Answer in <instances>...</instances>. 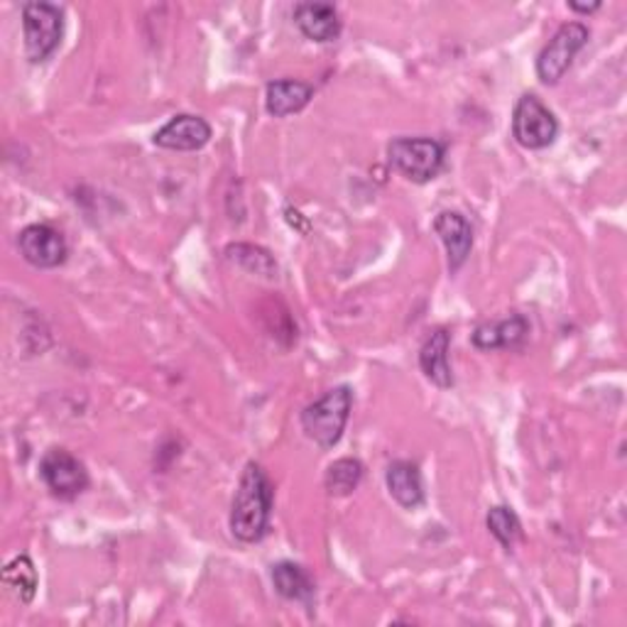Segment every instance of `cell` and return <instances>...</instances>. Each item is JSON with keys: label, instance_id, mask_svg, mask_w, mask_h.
<instances>
[{"label": "cell", "instance_id": "cell-1", "mask_svg": "<svg viewBox=\"0 0 627 627\" xmlns=\"http://www.w3.org/2000/svg\"><path fill=\"white\" fill-rule=\"evenodd\" d=\"M272 503H275V488L268 473L258 463H248L238 483L231 505V534L243 544H255L270 530Z\"/></svg>", "mask_w": 627, "mask_h": 627}, {"label": "cell", "instance_id": "cell-2", "mask_svg": "<svg viewBox=\"0 0 627 627\" xmlns=\"http://www.w3.org/2000/svg\"><path fill=\"white\" fill-rule=\"evenodd\" d=\"M353 409V393L348 385L334 387L316 403L304 407L302 429L318 449H334L341 441Z\"/></svg>", "mask_w": 627, "mask_h": 627}, {"label": "cell", "instance_id": "cell-3", "mask_svg": "<svg viewBox=\"0 0 627 627\" xmlns=\"http://www.w3.org/2000/svg\"><path fill=\"white\" fill-rule=\"evenodd\" d=\"M443 145L435 138H395L387 145V157L397 173L415 185H427L443 167Z\"/></svg>", "mask_w": 627, "mask_h": 627}, {"label": "cell", "instance_id": "cell-4", "mask_svg": "<svg viewBox=\"0 0 627 627\" xmlns=\"http://www.w3.org/2000/svg\"><path fill=\"white\" fill-rule=\"evenodd\" d=\"M22 30H25V52L32 64L48 62L62 42L64 15L52 3L22 6Z\"/></svg>", "mask_w": 627, "mask_h": 627}, {"label": "cell", "instance_id": "cell-5", "mask_svg": "<svg viewBox=\"0 0 627 627\" xmlns=\"http://www.w3.org/2000/svg\"><path fill=\"white\" fill-rule=\"evenodd\" d=\"M558 135V121L534 94H524L512 113V138L527 150H544Z\"/></svg>", "mask_w": 627, "mask_h": 627}, {"label": "cell", "instance_id": "cell-6", "mask_svg": "<svg viewBox=\"0 0 627 627\" xmlns=\"http://www.w3.org/2000/svg\"><path fill=\"white\" fill-rule=\"evenodd\" d=\"M591 32L581 22H566L556 30V35L550 40V44L542 50L537 60V76L544 84H558L568 72V66L574 64L576 54L588 44Z\"/></svg>", "mask_w": 627, "mask_h": 627}, {"label": "cell", "instance_id": "cell-7", "mask_svg": "<svg viewBox=\"0 0 627 627\" xmlns=\"http://www.w3.org/2000/svg\"><path fill=\"white\" fill-rule=\"evenodd\" d=\"M40 476L54 498L72 500L88 488L86 466L66 449H50L40 461Z\"/></svg>", "mask_w": 627, "mask_h": 627}, {"label": "cell", "instance_id": "cell-8", "mask_svg": "<svg viewBox=\"0 0 627 627\" xmlns=\"http://www.w3.org/2000/svg\"><path fill=\"white\" fill-rule=\"evenodd\" d=\"M18 245L22 258H25L32 268L40 270L60 268L66 260V253H70L64 236L48 223H32L22 228L18 236Z\"/></svg>", "mask_w": 627, "mask_h": 627}, {"label": "cell", "instance_id": "cell-9", "mask_svg": "<svg viewBox=\"0 0 627 627\" xmlns=\"http://www.w3.org/2000/svg\"><path fill=\"white\" fill-rule=\"evenodd\" d=\"M211 140V125L201 116H191V113H179L169 121L165 128L155 133L153 143L163 150H177V153H194L201 150L203 145Z\"/></svg>", "mask_w": 627, "mask_h": 627}, {"label": "cell", "instance_id": "cell-10", "mask_svg": "<svg viewBox=\"0 0 627 627\" xmlns=\"http://www.w3.org/2000/svg\"><path fill=\"white\" fill-rule=\"evenodd\" d=\"M435 231L441 238L443 248H447L449 270L459 272L463 268V262L469 260L471 248H473V228H471V223L466 221L461 213L443 211V213L437 216Z\"/></svg>", "mask_w": 627, "mask_h": 627}, {"label": "cell", "instance_id": "cell-11", "mask_svg": "<svg viewBox=\"0 0 627 627\" xmlns=\"http://www.w3.org/2000/svg\"><path fill=\"white\" fill-rule=\"evenodd\" d=\"M294 22L306 40L334 42L341 35V18L332 3H300L294 8Z\"/></svg>", "mask_w": 627, "mask_h": 627}, {"label": "cell", "instance_id": "cell-12", "mask_svg": "<svg viewBox=\"0 0 627 627\" xmlns=\"http://www.w3.org/2000/svg\"><path fill=\"white\" fill-rule=\"evenodd\" d=\"M385 483L395 503L405 510H417L425 503V483H421V473L415 463L393 461L387 466Z\"/></svg>", "mask_w": 627, "mask_h": 627}, {"label": "cell", "instance_id": "cell-13", "mask_svg": "<svg viewBox=\"0 0 627 627\" xmlns=\"http://www.w3.org/2000/svg\"><path fill=\"white\" fill-rule=\"evenodd\" d=\"M530 334L527 318L520 314H512L508 318H500L493 324H483L476 328L473 346L481 351H498V348H518Z\"/></svg>", "mask_w": 627, "mask_h": 627}, {"label": "cell", "instance_id": "cell-14", "mask_svg": "<svg viewBox=\"0 0 627 627\" xmlns=\"http://www.w3.org/2000/svg\"><path fill=\"white\" fill-rule=\"evenodd\" d=\"M449 344H451V336L447 328H437V332L425 341V346H421L419 351L421 373H425L437 387H441V390H447V387L453 385V373L449 366Z\"/></svg>", "mask_w": 627, "mask_h": 627}, {"label": "cell", "instance_id": "cell-15", "mask_svg": "<svg viewBox=\"0 0 627 627\" xmlns=\"http://www.w3.org/2000/svg\"><path fill=\"white\" fill-rule=\"evenodd\" d=\"M314 96V88L304 82H294V79H280V82H270L265 88V108L270 116L288 118L292 113H300L310 106Z\"/></svg>", "mask_w": 627, "mask_h": 627}, {"label": "cell", "instance_id": "cell-16", "mask_svg": "<svg viewBox=\"0 0 627 627\" xmlns=\"http://www.w3.org/2000/svg\"><path fill=\"white\" fill-rule=\"evenodd\" d=\"M272 584H275L280 596L288 600H300L310 606L314 598V581L300 564L280 562L272 566Z\"/></svg>", "mask_w": 627, "mask_h": 627}, {"label": "cell", "instance_id": "cell-17", "mask_svg": "<svg viewBox=\"0 0 627 627\" xmlns=\"http://www.w3.org/2000/svg\"><path fill=\"white\" fill-rule=\"evenodd\" d=\"M226 258L236 262L238 268H243L250 275L275 280L278 278V260L270 255V250L250 243H233L226 248Z\"/></svg>", "mask_w": 627, "mask_h": 627}, {"label": "cell", "instance_id": "cell-18", "mask_svg": "<svg viewBox=\"0 0 627 627\" xmlns=\"http://www.w3.org/2000/svg\"><path fill=\"white\" fill-rule=\"evenodd\" d=\"M3 584L15 591L20 603H32L38 593V572L32 558L25 554L15 556L13 562L3 568Z\"/></svg>", "mask_w": 627, "mask_h": 627}, {"label": "cell", "instance_id": "cell-19", "mask_svg": "<svg viewBox=\"0 0 627 627\" xmlns=\"http://www.w3.org/2000/svg\"><path fill=\"white\" fill-rule=\"evenodd\" d=\"M360 481H363V463L346 456V459H338L328 466L324 483L334 498H346L360 485Z\"/></svg>", "mask_w": 627, "mask_h": 627}, {"label": "cell", "instance_id": "cell-20", "mask_svg": "<svg viewBox=\"0 0 627 627\" xmlns=\"http://www.w3.org/2000/svg\"><path fill=\"white\" fill-rule=\"evenodd\" d=\"M485 524L493 537L505 546V550H512L520 540H522V522L515 515V510L505 508V505H498V508H490Z\"/></svg>", "mask_w": 627, "mask_h": 627}, {"label": "cell", "instance_id": "cell-21", "mask_svg": "<svg viewBox=\"0 0 627 627\" xmlns=\"http://www.w3.org/2000/svg\"><path fill=\"white\" fill-rule=\"evenodd\" d=\"M568 8H572L574 13L591 15V13H596V10H600V3H591V6H576V3H568Z\"/></svg>", "mask_w": 627, "mask_h": 627}]
</instances>
